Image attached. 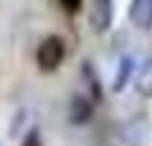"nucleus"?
<instances>
[{
	"instance_id": "1",
	"label": "nucleus",
	"mask_w": 152,
	"mask_h": 146,
	"mask_svg": "<svg viewBox=\"0 0 152 146\" xmlns=\"http://www.w3.org/2000/svg\"><path fill=\"white\" fill-rule=\"evenodd\" d=\"M64 56H67V45H64V40L59 37V35H48L40 45H37V66L43 69V72H56L59 66H61V61H64Z\"/></svg>"
},
{
	"instance_id": "2",
	"label": "nucleus",
	"mask_w": 152,
	"mask_h": 146,
	"mask_svg": "<svg viewBox=\"0 0 152 146\" xmlns=\"http://www.w3.org/2000/svg\"><path fill=\"white\" fill-rule=\"evenodd\" d=\"M115 16V3L112 0H91V11H88V24L94 32H107Z\"/></svg>"
},
{
	"instance_id": "3",
	"label": "nucleus",
	"mask_w": 152,
	"mask_h": 146,
	"mask_svg": "<svg viewBox=\"0 0 152 146\" xmlns=\"http://www.w3.org/2000/svg\"><path fill=\"white\" fill-rule=\"evenodd\" d=\"M67 117H69L72 125H86V122H91V117H94V101H91L88 96H83V93H75V96L69 98V112H67Z\"/></svg>"
},
{
	"instance_id": "4",
	"label": "nucleus",
	"mask_w": 152,
	"mask_h": 146,
	"mask_svg": "<svg viewBox=\"0 0 152 146\" xmlns=\"http://www.w3.org/2000/svg\"><path fill=\"white\" fill-rule=\"evenodd\" d=\"M128 16L136 29H150L152 27V0H131Z\"/></svg>"
},
{
	"instance_id": "5",
	"label": "nucleus",
	"mask_w": 152,
	"mask_h": 146,
	"mask_svg": "<svg viewBox=\"0 0 152 146\" xmlns=\"http://www.w3.org/2000/svg\"><path fill=\"white\" fill-rule=\"evenodd\" d=\"M134 69H136L134 56H123L120 64H118V74H115V80H112V93H123V88H126L128 80L134 77Z\"/></svg>"
},
{
	"instance_id": "6",
	"label": "nucleus",
	"mask_w": 152,
	"mask_h": 146,
	"mask_svg": "<svg viewBox=\"0 0 152 146\" xmlns=\"http://www.w3.org/2000/svg\"><path fill=\"white\" fill-rule=\"evenodd\" d=\"M136 90H139V96L152 98V59L144 61V66H142L139 74H136Z\"/></svg>"
},
{
	"instance_id": "7",
	"label": "nucleus",
	"mask_w": 152,
	"mask_h": 146,
	"mask_svg": "<svg viewBox=\"0 0 152 146\" xmlns=\"http://www.w3.org/2000/svg\"><path fill=\"white\" fill-rule=\"evenodd\" d=\"M21 146H43V138H40V133L32 128L29 133H27V138H24V144Z\"/></svg>"
},
{
	"instance_id": "8",
	"label": "nucleus",
	"mask_w": 152,
	"mask_h": 146,
	"mask_svg": "<svg viewBox=\"0 0 152 146\" xmlns=\"http://www.w3.org/2000/svg\"><path fill=\"white\" fill-rule=\"evenodd\" d=\"M61 5H64V11H69V13H75V11H80V5H83V0H59Z\"/></svg>"
}]
</instances>
